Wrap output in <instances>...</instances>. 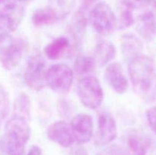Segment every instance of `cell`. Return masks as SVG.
Segmentation results:
<instances>
[{
    "label": "cell",
    "instance_id": "1",
    "mask_svg": "<svg viewBox=\"0 0 156 155\" xmlns=\"http://www.w3.org/2000/svg\"><path fill=\"white\" fill-rule=\"evenodd\" d=\"M129 74L134 88L140 94H147L153 88L155 82V67L152 59L140 55L129 62Z\"/></svg>",
    "mask_w": 156,
    "mask_h": 155
},
{
    "label": "cell",
    "instance_id": "2",
    "mask_svg": "<svg viewBox=\"0 0 156 155\" xmlns=\"http://www.w3.org/2000/svg\"><path fill=\"white\" fill-rule=\"evenodd\" d=\"M27 44L25 40L9 33L0 34V63L6 70H12L21 62Z\"/></svg>",
    "mask_w": 156,
    "mask_h": 155
},
{
    "label": "cell",
    "instance_id": "3",
    "mask_svg": "<svg viewBox=\"0 0 156 155\" xmlns=\"http://www.w3.org/2000/svg\"><path fill=\"white\" fill-rule=\"evenodd\" d=\"M78 95L82 104L91 109L98 108L104 98L100 81L94 76H85L78 84Z\"/></svg>",
    "mask_w": 156,
    "mask_h": 155
},
{
    "label": "cell",
    "instance_id": "4",
    "mask_svg": "<svg viewBox=\"0 0 156 155\" xmlns=\"http://www.w3.org/2000/svg\"><path fill=\"white\" fill-rule=\"evenodd\" d=\"M89 18L94 30L102 36L111 35L117 25L114 12L103 2L98 3L91 9Z\"/></svg>",
    "mask_w": 156,
    "mask_h": 155
},
{
    "label": "cell",
    "instance_id": "5",
    "mask_svg": "<svg viewBox=\"0 0 156 155\" xmlns=\"http://www.w3.org/2000/svg\"><path fill=\"white\" fill-rule=\"evenodd\" d=\"M73 81V71L66 64L53 65L47 70V84L58 93H66L70 89Z\"/></svg>",
    "mask_w": 156,
    "mask_h": 155
},
{
    "label": "cell",
    "instance_id": "6",
    "mask_svg": "<svg viewBox=\"0 0 156 155\" xmlns=\"http://www.w3.org/2000/svg\"><path fill=\"white\" fill-rule=\"evenodd\" d=\"M46 75L47 70L44 58L38 54L31 56L24 72L26 84L34 91H41L47 84Z\"/></svg>",
    "mask_w": 156,
    "mask_h": 155
},
{
    "label": "cell",
    "instance_id": "7",
    "mask_svg": "<svg viewBox=\"0 0 156 155\" xmlns=\"http://www.w3.org/2000/svg\"><path fill=\"white\" fill-rule=\"evenodd\" d=\"M69 126L74 141L79 144L88 142L94 135V122L88 114L75 115Z\"/></svg>",
    "mask_w": 156,
    "mask_h": 155
},
{
    "label": "cell",
    "instance_id": "8",
    "mask_svg": "<svg viewBox=\"0 0 156 155\" xmlns=\"http://www.w3.org/2000/svg\"><path fill=\"white\" fill-rule=\"evenodd\" d=\"M24 13V8L16 3L0 8V29L5 33L15 31L23 21Z\"/></svg>",
    "mask_w": 156,
    "mask_h": 155
},
{
    "label": "cell",
    "instance_id": "9",
    "mask_svg": "<svg viewBox=\"0 0 156 155\" xmlns=\"http://www.w3.org/2000/svg\"><path fill=\"white\" fill-rule=\"evenodd\" d=\"M117 136V128L115 119L108 112L99 114L95 143L98 146H105L112 142Z\"/></svg>",
    "mask_w": 156,
    "mask_h": 155
},
{
    "label": "cell",
    "instance_id": "10",
    "mask_svg": "<svg viewBox=\"0 0 156 155\" xmlns=\"http://www.w3.org/2000/svg\"><path fill=\"white\" fill-rule=\"evenodd\" d=\"M105 81L117 94H123L127 91L128 81L123 73V67L119 62L110 63L105 73Z\"/></svg>",
    "mask_w": 156,
    "mask_h": 155
},
{
    "label": "cell",
    "instance_id": "11",
    "mask_svg": "<svg viewBox=\"0 0 156 155\" xmlns=\"http://www.w3.org/2000/svg\"><path fill=\"white\" fill-rule=\"evenodd\" d=\"M49 139L63 147H71L74 143L69 125L64 121H58L49 126L47 130Z\"/></svg>",
    "mask_w": 156,
    "mask_h": 155
},
{
    "label": "cell",
    "instance_id": "12",
    "mask_svg": "<svg viewBox=\"0 0 156 155\" xmlns=\"http://www.w3.org/2000/svg\"><path fill=\"white\" fill-rule=\"evenodd\" d=\"M27 141L18 135L9 132L5 134L0 140V151L2 155H24Z\"/></svg>",
    "mask_w": 156,
    "mask_h": 155
},
{
    "label": "cell",
    "instance_id": "13",
    "mask_svg": "<svg viewBox=\"0 0 156 155\" xmlns=\"http://www.w3.org/2000/svg\"><path fill=\"white\" fill-rule=\"evenodd\" d=\"M136 29L139 34L147 40H152L156 34V17L151 11L139 16Z\"/></svg>",
    "mask_w": 156,
    "mask_h": 155
},
{
    "label": "cell",
    "instance_id": "14",
    "mask_svg": "<svg viewBox=\"0 0 156 155\" xmlns=\"http://www.w3.org/2000/svg\"><path fill=\"white\" fill-rule=\"evenodd\" d=\"M116 53V48L112 43L108 40H100L96 44L93 58L96 65L104 67L109 65L115 58Z\"/></svg>",
    "mask_w": 156,
    "mask_h": 155
},
{
    "label": "cell",
    "instance_id": "15",
    "mask_svg": "<svg viewBox=\"0 0 156 155\" xmlns=\"http://www.w3.org/2000/svg\"><path fill=\"white\" fill-rule=\"evenodd\" d=\"M150 142L149 139L136 132H130L126 138V155H146Z\"/></svg>",
    "mask_w": 156,
    "mask_h": 155
},
{
    "label": "cell",
    "instance_id": "16",
    "mask_svg": "<svg viewBox=\"0 0 156 155\" xmlns=\"http://www.w3.org/2000/svg\"><path fill=\"white\" fill-rule=\"evenodd\" d=\"M86 24L87 21L85 12L82 9H80L73 17L69 27L70 34L74 40V43L77 46H80L83 40Z\"/></svg>",
    "mask_w": 156,
    "mask_h": 155
},
{
    "label": "cell",
    "instance_id": "17",
    "mask_svg": "<svg viewBox=\"0 0 156 155\" xmlns=\"http://www.w3.org/2000/svg\"><path fill=\"white\" fill-rule=\"evenodd\" d=\"M5 131L12 132L27 141L30 139V129L28 121L17 115H14L8 120L5 124Z\"/></svg>",
    "mask_w": 156,
    "mask_h": 155
},
{
    "label": "cell",
    "instance_id": "18",
    "mask_svg": "<svg viewBox=\"0 0 156 155\" xmlns=\"http://www.w3.org/2000/svg\"><path fill=\"white\" fill-rule=\"evenodd\" d=\"M121 46L123 57L129 62L141 55L143 44L133 35H126L123 36Z\"/></svg>",
    "mask_w": 156,
    "mask_h": 155
},
{
    "label": "cell",
    "instance_id": "19",
    "mask_svg": "<svg viewBox=\"0 0 156 155\" xmlns=\"http://www.w3.org/2000/svg\"><path fill=\"white\" fill-rule=\"evenodd\" d=\"M59 18L54 9L50 6L41 8L35 11L32 15V23L35 27L50 25Z\"/></svg>",
    "mask_w": 156,
    "mask_h": 155
},
{
    "label": "cell",
    "instance_id": "20",
    "mask_svg": "<svg viewBox=\"0 0 156 155\" xmlns=\"http://www.w3.org/2000/svg\"><path fill=\"white\" fill-rule=\"evenodd\" d=\"M69 40L65 36H60L53 40L44 49V52L50 59L56 60L59 59L69 49Z\"/></svg>",
    "mask_w": 156,
    "mask_h": 155
},
{
    "label": "cell",
    "instance_id": "21",
    "mask_svg": "<svg viewBox=\"0 0 156 155\" xmlns=\"http://www.w3.org/2000/svg\"><path fill=\"white\" fill-rule=\"evenodd\" d=\"M30 111H31V100L25 93H21L18 96L14 103L15 115L29 121L30 119Z\"/></svg>",
    "mask_w": 156,
    "mask_h": 155
},
{
    "label": "cell",
    "instance_id": "22",
    "mask_svg": "<svg viewBox=\"0 0 156 155\" xmlns=\"http://www.w3.org/2000/svg\"><path fill=\"white\" fill-rule=\"evenodd\" d=\"M74 71L79 75H85L93 72L96 68L94 58L88 55H79L74 62Z\"/></svg>",
    "mask_w": 156,
    "mask_h": 155
},
{
    "label": "cell",
    "instance_id": "23",
    "mask_svg": "<svg viewBox=\"0 0 156 155\" xmlns=\"http://www.w3.org/2000/svg\"><path fill=\"white\" fill-rule=\"evenodd\" d=\"M134 21H135V19L133 18L132 9L125 5L123 9H122L120 12L118 18H116V22H117L116 27L119 30H124L133 25Z\"/></svg>",
    "mask_w": 156,
    "mask_h": 155
},
{
    "label": "cell",
    "instance_id": "24",
    "mask_svg": "<svg viewBox=\"0 0 156 155\" xmlns=\"http://www.w3.org/2000/svg\"><path fill=\"white\" fill-rule=\"evenodd\" d=\"M52 5L58 17H63L69 12L72 7V0H50Z\"/></svg>",
    "mask_w": 156,
    "mask_h": 155
},
{
    "label": "cell",
    "instance_id": "25",
    "mask_svg": "<svg viewBox=\"0 0 156 155\" xmlns=\"http://www.w3.org/2000/svg\"><path fill=\"white\" fill-rule=\"evenodd\" d=\"M9 111V95L2 86L0 85V121L7 116Z\"/></svg>",
    "mask_w": 156,
    "mask_h": 155
},
{
    "label": "cell",
    "instance_id": "26",
    "mask_svg": "<svg viewBox=\"0 0 156 155\" xmlns=\"http://www.w3.org/2000/svg\"><path fill=\"white\" fill-rule=\"evenodd\" d=\"M98 155H126V153L123 147L114 144L102 150Z\"/></svg>",
    "mask_w": 156,
    "mask_h": 155
},
{
    "label": "cell",
    "instance_id": "27",
    "mask_svg": "<svg viewBox=\"0 0 156 155\" xmlns=\"http://www.w3.org/2000/svg\"><path fill=\"white\" fill-rule=\"evenodd\" d=\"M123 3L128 8L133 9H140L146 7L150 2V0H123Z\"/></svg>",
    "mask_w": 156,
    "mask_h": 155
},
{
    "label": "cell",
    "instance_id": "28",
    "mask_svg": "<svg viewBox=\"0 0 156 155\" xmlns=\"http://www.w3.org/2000/svg\"><path fill=\"white\" fill-rule=\"evenodd\" d=\"M148 122L152 130L156 133V106L151 107L146 113Z\"/></svg>",
    "mask_w": 156,
    "mask_h": 155
},
{
    "label": "cell",
    "instance_id": "29",
    "mask_svg": "<svg viewBox=\"0 0 156 155\" xmlns=\"http://www.w3.org/2000/svg\"><path fill=\"white\" fill-rule=\"evenodd\" d=\"M70 155H88V153L85 147H83L82 144H78L77 145L72 147Z\"/></svg>",
    "mask_w": 156,
    "mask_h": 155
},
{
    "label": "cell",
    "instance_id": "30",
    "mask_svg": "<svg viewBox=\"0 0 156 155\" xmlns=\"http://www.w3.org/2000/svg\"><path fill=\"white\" fill-rule=\"evenodd\" d=\"M27 155H42V150L37 145H33L30 147Z\"/></svg>",
    "mask_w": 156,
    "mask_h": 155
},
{
    "label": "cell",
    "instance_id": "31",
    "mask_svg": "<svg viewBox=\"0 0 156 155\" xmlns=\"http://www.w3.org/2000/svg\"><path fill=\"white\" fill-rule=\"evenodd\" d=\"M150 2L152 3L154 7L156 8V0H150Z\"/></svg>",
    "mask_w": 156,
    "mask_h": 155
},
{
    "label": "cell",
    "instance_id": "32",
    "mask_svg": "<svg viewBox=\"0 0 156 155\" xmlns=\"http://www.w3.org/2000/svg\"><path fill=\"white\" fill-rule=\"evenodd\" d=\"M17 1H18V2H27V1H30V0H17Z\"/></svg>",
    "mask_w": 156,
    "mask_h": 155
},
{
    "label": "cell",
    "instance_id": "33",
    "mask_svg": "<svg viewBox=\"0 0 156 155\" xmlns=\"http://www.w3.org/2000/svg\"><path fill=\"white\" fill-rule=\"evenodd\" d=\"M85 1H86V2H93V1H94V0H85Z\"/></svg>",
    "mask_w": 156,
    "mask_h": 155
},
{
    "label": "cell",
    "instance_id": "34",
    "mask_svg": "<svg viewBox=\"0 0 156 155\" xmlns=\"http://www.w3.org/2000/svg\"><path fill=\"white\" fill-rule=\"evenodd\" d=\"M5 0H0V4H1V3H2L3 2H5Z\"/></svg>",
    "mask_w": 156,
    "mask_h": 155
}]
</instances>
